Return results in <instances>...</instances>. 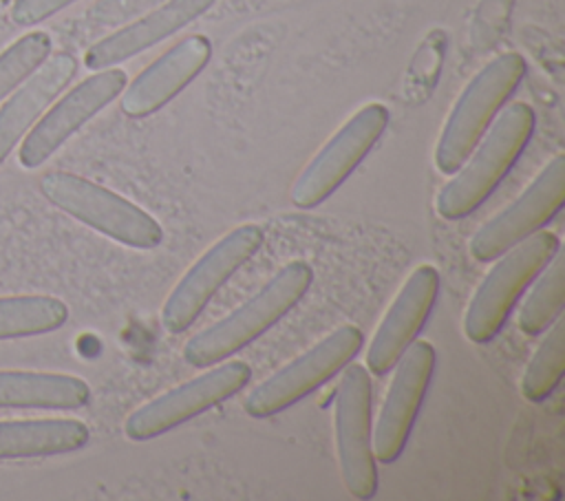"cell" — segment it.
Instances as JSON below:
<instances>
[{
    "mask_svg": "<svg viewBox=\"0 0 565 501\" xmlns=\"http://www.w3.org/2000/svg\"><path fill=\"white\" fill-rule=\"evenodd\" d=\"M311 283L313 269L307 260L287 263L249 300L207 329L194 333L183 344V360L194 369H207L230 360L278 324L305 298Z\"/></svg>",
    "mask_w": 565,
    "mask_h": 501,
    "instance_id": "cell-1",
    "label": "cell"
},
{
    "mask_svg": "<svg viewBox=\"0 0 565 501\" xmlns=\"http://www.w3.org/2000/svg\"><path fill=\"white\" fill-rule=\"evenodd\" d=\"M536 115L530 104L514 102L490 124L468 159L437 194V212L448 221L470 216L512 170L532 139Z\"/></svg>",
    "mask_w": 565,
    "mask_h": 501,
    "instance_id": "cell-2",
    "label": "cell"
},
{
    "mask_svg": "<svg viewBox=\"0 0 565 501\" xmlns=\"http://www.w3.org/2000/svg\"><path fill=\"white\" fill-rule=\"evenodd\" d=\"M527 64L519 53H501L490 60L461 90L450 108L435 146V168L452 174L481 141L505 102L525 77Z\"/></svg>",
    "mask_w": 565,
    "mask_h": 501,
    "instance_id": "cell-3",
    "label": "cell"
},
{
    "mask_svg": "<svg viewBox=\"0 0 565 501\" xmlns=\"http://www.w3.org/2000/svg\"><path fill=\"white\" fill-rule=\"evenodd\" d=\"M561 249L554 232L539 230L494 258L463 316V333L475 344L490 342L508 322L523 291Z\"/></svg>",
    "mask_w": 565,
    "mask_h": 501,
    "instance_id": "cell-4",
    "label": "cell"
},
{
    "mask_svg": "<svg viewBox=\"0 0 565 501\" xmlns=\"http://www.w3.org/2000/svg\"><path fill=\"white\" fill-rule=\"evenodd\" d=\"M40 190L55 207L121 245L154 249L163 241V230L154 216L84 177L49 172L40 179Z\"/></svg>",
    "mask_w": 565,
    "mask_h": 501,
    "instance_id": "cell-5",
    "label": "cell"
},
{
    "mask_svg": "<svg viewBox=\"0 0 565 501\" xmlns=\"http://www.w3.org/2000/svg\"><path fill=\"white\" fill-rule=\"evenodd\" d=\"M362 344L364 333L360 327H338L302 355L254 386L243 404L245 413L254 419H267L298 404L331 377H335V373H340L349 362H353Z\"/></svg>",
    "mask_w": 565,
    "mask_h": 501,
    "instance_id": "cell-6",
    "label": "cell"
},
{
    "mask_svg": "<svg viewBox=\"0 0 565 501\" xmlns=\"http://www.w3.org/2000/svg\"><path fill=\"white\" fill-rule=\"evenodd\" d=\"M252 380V369L241 360H223L201 375L161 393L135 408L124 422L130 441H150L172 428L199 417L243 391Z\"/></svg>",
    "mask_w": 565,
    "mask_h": 501,
    "instance_id": "cell-7",
    "label": "cell"
},
{
    "mask_svg": "<svg viewBox=\"0 0 565 501\" xmlns=\"http://www.w3.org/2000/svg\"><path fill=\"white\" fill-rule=\"evenodd\" d=\"M265 232L238 225L207 247L199 260L179 278L161 307V324L168 333H183L194 324L216 291L260 249Z\"/></svg>",
    "mask_w": 565,
    "mask_h": 501,
    "instance_id": "cell-8",
    "label": "cell"
},
{
    "mask_svg": "<svg viewBox=\"0 0 565 501\" xmlns=\"http://www.w3.org/2000/svg\"><path fill=\"white\" fill-rule=\"evenodd\" d=\"M388 119L391 113L380 102L366 104L351 115L302 168L291 185V203L302 210L324 203L371 152Z\"/></svg>",
    "mask_w": 565,
    "mask_h": 501,
    "instance_id": "cell-9",
    "label": "cell"
},
{
    "mask_svg": "<svg viewBox=\"0 0 565 501\" xmlns=\"http://www.w3.org/2000/svg\"><path fill=\"white\" fill-rule=\"evenodd\" d=\"M335 397V448L342 481L351 497L366 501L377 492L373 455V386L364 364H347Z\"/></svg>",
    "mask_w": 565,
    "mask_h": 501,
    "instance_id": "cell-10",
    "label": "cell"
},
{
    "mask_svg": "<svg viewBox=\"0 0 565 501\" xmlns=\"http://www.w3.org/2000/svg\"><path fill=\"white\" fill-rule=\"evenodd\" d=\"M565 203V157L556 154L536 179L470 238V256L492 263L505 249L543 230Z\"/></svg>",
    "mask_w": 565,
    "mask_h": 501,
    "instance_id": "cell-11",
    "label": "cell"
},
{
    "mask_svg": "<svg viewBox=\"0 0 565 501\" xmlns=\"http://www.w3.org/2000/svg\"><path fill=\"white\" fill-rule=\"evenodd\" d=\"M435 360L437 351L428 340H413L395 362V373L373 430L375 461L393 463L406 448L435 373Z\"/></svg>",
    "mask_w": 565,
    "mask_h": 501,
    "instance_id": "cell-12",
    "label": "cell"
},
{
    "mask_svg": "<svg viewBox=\"0 0 565 501\" xmlns=\"http://www.w3.org/2000/svg\"><path fill=\"white\" fill-rule=\"evenodd\" d=\"M128 77L121 68L110 66L95 71L90 77L73 86L44 117L22 137L18 152L22 168L42 166L57 148H62L88 119L106 108L126 88Z\"/></svg>",
    "mask_w": 565,
    "mask_h": 501,
    "instance_id": "cell-13",
    "label": "cell"
},
{
    "mask_svg": "<svg viewBox=\"0 0 565 501\" xmlns=\"http://www.w3.org/2000/svg\"><path fill=\"white\" fill-rule=\"evenodd\" d=\"M437 294L439 271L433 265H417L397 291L371 338L364 364L371 375L382 377L393 371L399 355L413 340H417V333L424 329L437 302Z\"/></svg>",
    "mask_w": 565,
    "mask_h": 501,
    "instance_id": "cell-14",
    "label": "cell"
},
{
    "mask_svg": "<svg viewBox=\"0 0 565 501\" xmlns=\"http://www.w3.org/2000/svg\"><path fill=\"white\" fill-rule=\"evenodd\" d=\"M210 55L212 44L205 35L183 38L126 84L119 99L121 113L135 119L157 113L203 71Z\"/></svg>",
    "mask_w": 565,
    "mask_h": 501,
    "instance_id": "cell-15",
    "label": "cell"
},
{
    "mask_svg": "<svg viewBox=\"0 0 565 501\" xmlns=\"http://www.w3.org/2000/svg\"><path fill=\"white\" fill-rule=\"evenodd\" d=\"M216 0H166L143 15L121 24L115 33L97 40L84 55L90 71L117 66L150 46L174 35L196 18H201Z\"/></svg>",
    "mask_w": 565,
    "mask_h": 501,
    "instance_id": "cell-16",
    "label": "cell"
},
{
    "mask_svg": "<svg viewBox=\"0 0 565 501\" xmlns=\"http://www.w3.org/2000/svg\"><path fill=\"white\" fill-rule=\"evenodd\" d=\"M77 73V60L71 53L46 57L0 108V166L29 132L46 106L68 86Z\"/></svg>",
    "mask_w": 565,
    "mask_h": 501,
    "instance_id": "cell-17",
    "label": "cell"
},
{
    "mask_svg": "<svg viewBox=\"0 0 565 501\" xmlns=\"http://www.w3.org/2000/svg\"><path fill=\"white\" fill-rule=\"evenodd\" d=\"M88 439L90 430L79 419H2L0 461L64 455L84 448Z\"/></svg>",
    "mask_w": 565,
    "mask_h": 501,
    "instance_id": "cell-18",
    "label": "cell"
},
{
    "mask_svg": "<svg viewBox=\"0 0 565 501\" xmlns=\"http://www.w3.org/2000/svg\"><path fill=\"white\" fill-rule=\"evenodd\" d=\"M90 402L82 377L66 373L0 371V408L75 411Z\"/></svg>",
    "mask_w": 565,
    "mask_h": 501,
    "instance_id": "cell-19",
    "label": "cell"
},
{
    "mask_svg": "<svg viewBox=\"0 0 565 501\" xmlns=\"http://www.w3.org/2000/svg\"><path fill=\"white\" fill-rule=\"evenodd\" d=\"M532 289L523 300L516 324L525 335H541L561 316L565 302V256L558 249L552 260L532 280Z\"/></svg>",
    "mask_w": 565,
    "mask_h": 501,
    "instance_id": "cell-20",
    "label": "cell"
},
{
    "mask_svg": "<svg viewBox=\"0 0 565 501\" xmlns=\"http://www.w3.org/2000/svg\"><path fill=\"white\" fill-rule=\"evenodd\" d=\"M68 307L53 296H7L0 298V340L42 335L60 329Z\"/></svg>",
    "mask_w": 565,
    "mask_h": 501,
    "instance_id": "cell-21",
    "label": "cell"
},
{
    "mask_svg": "<svg viewBox=\"0 0 565 501\" xmlns=\"http://www.w3.org/2000/svg\"><path fill=\"white\" fill-rule=\"evenodd\" d=\"M565 373V322L563 316L547 329L521 377V395L532 402H545L561 384Z\"/></svg>",
    "mask_w": 565,
    "mask_h": 501,
    "instance_id": "cell-22",
    "label": "cell"
},
{
    "mask_svg": "<svg viewBox=\"0 0 565 501\" xmlns=\"http://www.w3.org/2000/svg\"><path fill=\"white\" fill-rule=\"evenodd\" d=\"M51 46L49 33L33 31L0 53V102L49 57Z\"/></svg>",
    "mask_w": 565,
    "mask_h": 501,
    "instance_id": "cell-23",
    "label": "cell"
},
{
    "mask_svg": "<svg viewBox=\"0 0 565 501\" xmlns=\"http://www.w3.org/2000/svg\"><path fill=\"white\" fill-rule=\"evenodd\" d=\"M163 2L166 0H95L86 9V20L99 29H115Z\"/></svg>",
    "mask_w": 565,
    "mask_h": 501,
    "instance_id": "cell-24",
    "label": "cell"
},
{
    "mask_svg": "<svg viewBox=\"0 0 565 501\" xmlns=\"http://www.w3.org/2000/svg\"><path fill=\"white\" fill-rule=\"evenodd\" d=\"M73 2L75 0H15L11 7V20L20 26H31L55 15Z\"/></svg>",
    "mask_w": 565,
    "mask_h": 501,
    "instance_id": "cell-25",
    "label": "cell"
}]
</instances>
